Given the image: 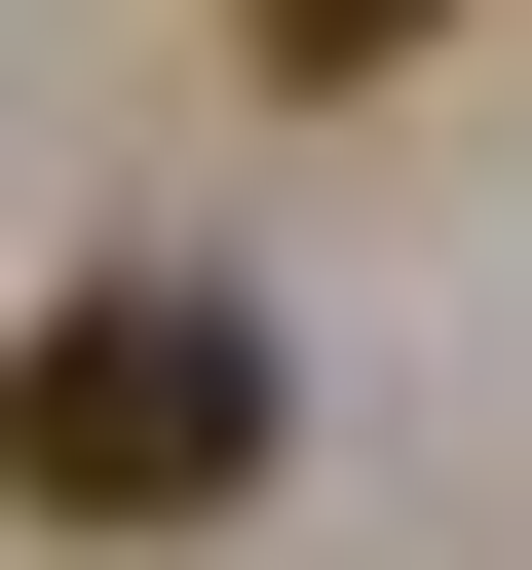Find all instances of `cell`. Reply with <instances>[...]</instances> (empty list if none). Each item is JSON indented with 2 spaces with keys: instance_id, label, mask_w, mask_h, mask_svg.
<instances>
[{
  "instance_id": "1",
  "label": "cell",
  "mask_w": 532,
  "mask_h": 570,
  "mask_svg": "<svg viewBox=\"0 0 532 570\" xmlns=\"http://www.w3.org/2000/svg\"><path fill=\"white\" fill-rule=\"evenodd\" d=\"M266 494V305L228 266H77L0 343V532H228Z\"/></svg>"
},
{
  "instance_id": "2",
  "label": "cell",
  "mask_w": 532,
  "mask_h": 570,
  "mask_svg": "<svg viewBox=\"0 0 532 570\" xmlns=\"http://www.w3.org/2000/svg\"><path fill=\"white\" fill-rule=\"evenodd\" d=\"M228 39H266V77H418L456 0H228Z\"/></svg>"
}]
</instances>
